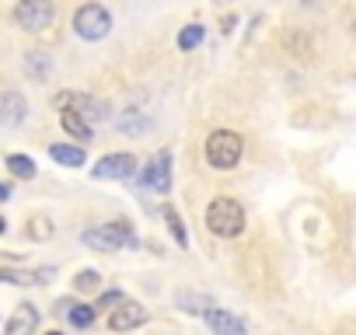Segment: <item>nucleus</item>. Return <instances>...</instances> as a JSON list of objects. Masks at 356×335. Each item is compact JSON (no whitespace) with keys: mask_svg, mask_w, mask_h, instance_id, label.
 Here are the masks:
<instances>
[{"mask_svg":"<svg viewBox=\"0 0 356 335\" xmlns=\"http://www.w3.org/2000/svg\"><path fill=\"white\" fill-rule=\"evenodd\" d=\"M140 186L164 196L171 189V154L168 150H157L147 164H143V172H140Z\"/></svg>","mask_w":356,"mask_h":335,"instance_id":"6","label":"nucleus"},{"mask_svg":"<svg viewBox=\"0 0 356 335\" xmlns=\"http://www.w3.org/2000/svg\"><path fill=\"white\" fill-rule=\"evenodd\" d=\"M49 157L56 164H63V168H84V161H88L84 147H74V143H53L49 147Z\"/></svg>","mask_w":356,"mask_h":335,"instance_id":"13","label":"nucleus"},{"mask_svg":"<svg viewBox=\"0 0 356 335\" xmlns=\"http://www.w3.org/2000/svg\"><path fill=\"white\" fill-rule=\"evenodd\" d=\"M203 318H207V325H210L213 335H245V321L238 314L224 311V307H210Z\"/></svg>","mask_w":356,"mask_h":335,"instance_id":"12","label":"nucleus"},{"mask_svg":"<svg viewBox=\"0 0 356 335\" xmlns=\"http://www.w3.org/2000/svg\"><path fill=\"white\" fill-rule=\"evenodd\" d=\"M175 304L182 307L186 314H207V311L213 307V300H210V297L193 293V290H178V293H175Z\"/></svg>","mask_w":356,"mask_h":335,"instance_id":"15","label":"nucleus"},{"mask_svg":"<svg viewBox=\"0 0 356 335\" xmlns=\"http://www.w3.org/2000/svg\"><path fill=\"white\" fill-rule=\"evenodd\" d=\"M8 168H11V175L15 179H35V172H39V168H35V161L29 157V154H8Z\"/></svg>","mask_w":356,"mask_h":335,"instance_id":"17","label":"nucleus"},{"mask_svg":"<svg viewBox=\"0 0 356 335\" xmlns=\"http://www.w3.org/2000/svg\"><path fill=\"white\" fill-rule=\"evenodd\" d=\"M304 4H311V0H304Z\"/></svg>","mask_w":356,"mask_h":335,"instance_id":"27","label":"nucleus"},{"mask_svg":"<svg viewBox=\"0 0 356 335\" xmlns=\"http://www.w3.org/2000/svg\"><path fill=\"white\" fill-rule=\"evenodd\" d=\"M74 32L81 39H88V42H98V39H105L112 32V15L102 4H84L74 15Z\"/></svg>","mask_w":356,"mask_h":335,"instance_id":"4","label":"nucleus"},{"mask_svg":"<svg viewBox=\"0 0 356 335\" xmlns=\"http://www.w3.org/2000/svg\"><path fill=\"white\" fill-rule=\"evenodd\" d=\"M46 335H63V332H46Z\"/></svg>","mask_w":356,"mask_h":335,"instance_id":"26","label":"nucleus"},{"mask_svg":"<svg viewBox=\"0 0 356 335\" xmlns=\"http://www.w3.org/2000/svg\"><path fill=\"white\" fill-rule=\"evenodd\" d=\"M122 300H126V297H122L119 290H108V293H102V297H98V304H95V307H98V311H112V307H115V304H122Z\"/></svg>","mask_w":356,"mask_h":335,"instance_id":"23","label":"nucleus"},{"mask_svg":"<svg viewBox=\"0 0 356 335\" xmlns=\"http://www.w3.org/2000/svg\"><path fill=\"white\" fill-rule=\"evenodd\" d=\"M29 115V101L18 91H0V122L4 126H22Z\"/></svg>","mask_w":356,"mask_h":335,"instance_id":"11","label":"nucleus"},{"mask_svg":"<svg viewBox=\"0 0 356 335\" xmlns=\"http://www.w3.org/2000/svg\"><path fill=\"white\" fill-rule=\"evenodd\" d=\"M60 122H63V129L74 136V140H91V122H84V115L77 112V108H63L60 112Z\"/></svg>","mask_w":356,"mask_h":335,"instance_id":"14","label":"nucleus"},{"mask_svg":"<svg viewBox=\"0 0 356 335\" xmlns=\"http://www.w3.org/2000/svg\"><path fill=\"white\" fill-rule=\"evenodd\" d=\"M53 18H56L53 0H18V8H15V22L25 32H46Z\"/></svg>","mask_w":356,"mask_h":335,"instance_id":"5","label":"nucleus"},{"mask_svg":"<svg viewBox=\"0 0 356 335\" xmlns=\"http://www.w3.org/2000/svg\"><path fill=\"white\" fill-rule=\"evenodd\" d=\"M147 321V307L140 300H122L108 311V332H133Z\"/></svg>","mask_w":356,"mask_h":335,"instance_id":"8","label":"nucleus"},{"mask_svg":"<svg viewBox=\"0 0 356 335\" xmlns=\"http://www.w3.org/2000/svg\"><path fill=\"white\" fill-rule=\"evenodd\" d=\"M56 105H60V108H67V105L77 108V112L84 115V122H91V126L108 119V105L98 101V98H91V95H70V91H63V95L56 98Z\"/></svg>","mask_w":356,"mask_h":335,"instance_id":"9","label":"nucleus"},{"mask_svg":"<svg viewBox=\"0 0 356 335\" xmlns=\"http://www.w3.org/2000/svg\"><path fill=\"white\" fill-rule=\"evenodd\" d=\"M102 286V276L95 272V269H81L77 276H74V290L77 293H95Z\"/></svg>","mask_w":356,"mask_h":335,"instance_id":"21","label":"nucleus"},{"mask_svg":"<svg viewBox=\"0 0 356 335\" xmlns=\"http://www.w3.org/2000/svg\"><path fill=\"white\" fill-rule=\"evenodd\" d=\"M81 241L91 248V252H122V248H133L136 245V234L126 220H115V224H102V227H88L81 234Z\"/></svg>","mask_w":356,"mask_h":335,"instance_id":"2","label":"nucleus"},{"mask_svg":"<svg viewBox=\"0 0 356 335\" xmlns=\"http://www.w3.org/2000/svg\"><path fill=\"white\" fill-rule=\"evenodd\" d=\"M4 199H11V186H8V182H0V203H4Z\"/></svg>","mask_w":356,"mask_h":335,"instance_id":"24","label":"nucleus"},{"mask_svg":"<svg viewBox=\"0 0 356 335\" xmlns=\"http://www.w3.org/2000/svg\"><path fill=\"white\" fill-rule=\"evenodd\" d=\"M39 318L42 314H39L35 304H18L15 314H11V321H8V328H4V335H35Z\"/></svg>","mask_w":356,"mask_h":335,"instance_id":"10","label":"nucleus"},{"mask_svg":"<svg viewBox=\"0 0 356 335\" xmlns=\"http://www.w3.org/2000/svg\"><path fill=\"white\" fill-rule=\"evenodd\" d=\"M25 74L32 81H46L49 77V56L46 53H29L25 56Z\"/></svg>","mask_w":356,"mask_h":335,"instance_id":"18","label":"nucleus"},{"mask_svg":"<svg viewBox=\"0 0 356 335\" xmlns=\"http://www.w3.org/2000/svg\"><path fill=\"white\" fill-rule=\"evenodd\" d=\"M207 227L217 238H238L245 231V206L231 196H217L207 206Z\"/></svg>","mask_w":356,"mask_h":335,"instance_id":"1","label":"nucleus"},{"mask_svg":"<svg viewBox=\"0 0 356 335\" xmlns=\"http://www.w3.org/2000/svg\"><path fill=\"white\" fill-rule=\"evenodd\" d=\"M63 311H67V321L74 328H91L95 318H98V307L95 304H63Z\"/></svg>","mask_w":356,"mask_h":335,"instance_id":"16","label":"nucleus"},{"mask_svg":"<svg viewBox=\"0 0 356 335\" xmlns=\"http://www.w3.org/2000/svg\"><path fill=\"white\" fill-rule=\"evenodd\" d=\"M241 150H245V140L234 129H217L207 140V164L217 168V172H231L241 161Z\"/></svg>","mask_w":356,"mask_h":335,"instance_id":"3","label":"nucleus"},{"mask_svg":"<svg viewBox=\"0 0 356 335\" xmlns=\"http://www.w3.org/2000/svg\"><path fill=\"white\" fill-rule=\"evenodd\" d=\"M164 220H168V231H171V238H175V245L178 248H189V234H186V227H182V217H178V210H164Z\"/></svg>","mask_w":356,"mask_h":335,"instance_id":"20","label":"nucleus"},{"mask_svg":"<svg viewBox=\"0 0 356 335\" xmlns=\"http://www.w3.org/2000/svg\"><path fill=\"white\" fill-rule=\"evenodd\" d=\"M133 172H136V157L133 154H105L91 168V175L98 182H122V179H133Z\"/></svg>","mask_w":356,"mask_h":335,"instance_id":"7","label":"nucleus"},{"mask_svg":"<svg viewBox=\"0 0 356 335\" xmlns=\"http://www.w3.org/2000/svg\"><path fill=\"white\" fill-rule=\"evenodd\" d=\"M203 35H207V28L200 25V22H193V25H186L182 32H178V49H196L200 42H203Z\"/></svg>","mask_w":356,"mask_h":335,"instance_id":"19","label":"nucleus"},{"mask_svg":"<svg viewBox=\"0 0 356 335\" xmlns=\"http://www.w3.org/2000/svg\"><path fill=\"white\" fill-rule=\"evenodd\" d=\"M53 231H56V227H53L49 217H35V220L29 224V238H35V241H49Z\"/></svg>","mask_w":356,"mask_h":335,"instance_id":"22","label":"nucleus"},{"mask_svg":"<svg viewBox=\"0 0 356 335\" xmlns=\"http://www.w3.org/2000/svg\"><path fill=\"white\" fill-rule=\"evenodd\" d=\"M4 231H8V220H4V217H0V234H4Z\"/></svg>","mask_w":356,"mask_h":335,"instance_id":"25","label":"nucleus"}]
</instances>
